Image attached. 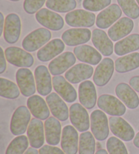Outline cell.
I'll use <instances>...</instances> for the list:
<instances>
[{
	"label": "cell",
	"instance_id": "1",
	"mask_svg": "<svg viewBox=\"0 0 139 154\" xmlns=\"http://www.w3.org/2000/svg\"><path fill=\"white\" fill-rule=\"evenodd\" d=\"M51 37L52 34L49 30L40 28L33 31L24 37L22 45L24 50L33 52L41 48L46 43L49 42Z\"/></svg>",
	"mask_w": 139,
	"mask_h": 154
},
{
	"label": "cell",
	"instance_id": "2",
	"mask_svg": "<svg viewBox=\"0 0 139 154\" xmlns=\"http://www.w3.org/2000/svg\"><path fill=\"white\" fill-rule=\"evenodd\" d=\"M90 126L93 135L98 141L107 139L109 134V127L107 117L104 112L96 109L92 112Z\"/></svg>",
	"mask_w": 139,
	"mask_h": 154
},
{
	"label": "cell",
	"instance_id": "3",
	"mask_svg": "<svg viewBox=\"0 0 139 154\" xmlns=\"http://www.w3.org/2000/svg\"><path fill=\"white\" fill-rule=\"evenodd\" d=\"M31 113L26 106H20L16 109L10 122V131L14 135L18 136L25 133L30 123Z\"/></svg>",
	"mask_w": 139,
	"mask_h": 154
},
{
	"label": "cell",
	"instance_id": "4",
	"mask_svg": "<svg viewBox=\"0 0 139 154\" xmlns=\"http://www.w3.org/2000/svg\"><path fill=\"white\" fill-rule=\"evenodd\" d=\"M5 58L10 64L21 68H29L34 63V58L26 50L18 47H9L5 51Z\"/></svg>",
	"mask_w": 139,
	"mask_h": 154
},
{
	"label": "cell",
	"instance_id": "5",
	"mask_svg": "<svg viewBox=\"0 0 139 154\" xmlns=\"http://www.w3.org/2000/svg\"><path fill=\"white\" fill-rule=\"evenodd\" d=\"M97 104L104 112L113 116H121L126 112V106L123 102L111 95H101L98 99Z\"/></svg>",
	"mask_w": 139,
	"mask_h": 154
},
{
	"label": "cell",
	"instance_id": "6",
	"mask_svg": "<svg viewBox=\"0 0 139 154\" xmlns=\"http://www.w3.org/2000/svg\"><path fill=\"white\" fill-rule=\"evenodd\" d=\"M109 124L111 131L119 139L124 141H130L134 138V129L124 118L112 116L109 118Z\"/></svg>",
	"mask_w": 139,
	"mask_h": 154
},
{
	"label": "cell",
	"instance_id": "7",
	"mask_svg": "<svg viewBox=\"0 0 139 154\" xmlns=\"http://www.w3.org/2000/svg\"><path fill=\"white\" fill-rule=\"evenodd\" d=\"M96 15L94 13L83 10H76L66 14L65 22L73 27H92L95 23Z\"/></svg>",
	"mask_w": 139,
	"mask_h": 154
},
{
	"label": "cell",
	"instance_id": "8",
	"mask_svg": "<svg viewBox=\"0 0 139 154\" xmlns=\"http://www.w3.org/2000/svg\"><path fill=\"white\" fill-rule=\"evenodd\" d=\"M35 18L43 26L54 31H58L64 26V20L58 14L47 8H43L36 13Z\"/></svg>",
	"mask_w": 139,
	"mask_h": 154
},
{
	"label": "cell",
	"instance_id": "9",
	"mask_svg": "<svg viewBox=\"0 0 139 154\" xmlns=\"http://www.w3.org/2000/svg\"><path fill=\"white\" fill-rule=\"evenodd\" d=\"M69 117L73 126L79 132H86L90 128V119L87 110L82 104L74 103L69 109Z\"/></svg>",
	"mask_w": 139,
	"mask_h": 154
},
{
	"label": "cell",
	"instance_id": "10",
	"mask_svg": "<svg viewBox=\"0 0 139 154\" xmlns=\"http://www.w3.org/2000/svg\"><path fill=\"white\" fill-rule=\"evenodd\" d=\"M21 32V18L16 14H10L5 20L4 37L9 44H14L19 39Z\"/></svg>",
	"mask_w": 139,
	"mask_h": 154
},
{
	"label": "cell",
	"instance_id": "11",
	"mask_svg": "<svg viewBox=\"0 0 139 154\" xmlns=\"http://www.w3.org/2000/svg\"><path fill=\"white\" fill-rule=\"evenodd\" d=\"M16 82L22 95L30 97L35 94L36 87L34 76L31 71L28 68H20L16 74Z\"/></svg>",
	"mask_w": 139,
	"mask_h": 154
},
{
	"label": "cell",
	"instance_id": "12",
	"mask_svg": "<svg viewBox=\"0 0 139 154\" xmlns=\"http://www.w3.org/2000/svg\"><path fill=\"white\" fill-rule=\"evenodd\" d=\"M52 85L58 95L66 102L73 103L77 100V94L74 87L63 76H54L52 78Z\"/></svg>",
	"mask_w": 139,
	"mask_h": 154
},
{
	"label": "cell",
	"instance_id": "13",
	"mask_svg": "<svg viewBox=\"0 0 139 154\" xmlns=\"http://www.w3.org/2000/svg\"><path fill=\"white\" fill-rule=\"evenodd\" d=\"M114 72V62L109 57L104 58L99 63L94 73L93 81L97 86H105L111 79Z\"/></svg>",
	"mask_w": 139,
	"mask_h": 154
},
{
	"label": "cell",
	"instance_id": "14",
	"mask_svg": "<svg viewBox=\"0 0 139 154\" xmlns=\"http://www.w3.org/2000/svg\"><path fill=\"white\" fill-rule=\"evenodd\" d=\"M76 62V56L70 51H66L50 62L49 71L54 76L60 75L73 66Z\"/></svg>",
	"mask_w": 139,
	"mask_h": 154
},
{
	"label": "cell",
	"instance_id": "15",
	"mask_svg": "<svg viewBox=\"0 0 139 154\" xmlns=\"http://www.w3.org/2000/svg\"><path fill=\"white\" fill-rule=\"evenodd\" d=\"M78 133L71 125H66L63 129L61 136V148L66 154H76L78 151Z\"/></svg>",
	"mask_w": 139,
	"mask_h": 154
},
{
	"label": "cell",
	"instance_id": "16",
	"mask_svg": "<svg viewBox=\"0 0 139 154\" xmlns=\"http://www.w3.org/2000/svg\"><path fill=\"white\" fill-rule=\"evenodd\" d=\"M122 14V10L118 4H112L100 12L96 17V24L101 29H108L118 20Z\"/></svg>",
	"mask_w": 139,
	"mask_h": 154
},
{
	"label": "cell",
	"instance_id": "17",
	"mask_svg": "<svg viewBox=\"0 0 139 154\" xmlns=\"http://www.w3.org/2000/svg\"><path fill=\"white\" fill-rule=\"evenodd\" d=\"M92 32L86 28H75L66 30L62 35L63 42L68 46H77L90 41Z\"/></svg>",
	"mask_w": 139,
	"mask_h": 154
},
{
	"label": "cell",
	"instance_id": "18",
	"mask_svg": "<svg viewBox=\"0 0 139 154\" xmlns=\"http://www.w3.org/2000/svg\"><path fill=\"white\" fill-rule=\"evenodd\" d=\"M34 75L39 94L42 96L50 94L52 89V80L48 68L43 65L38 66L35 68Z\"/></svg>",
	"mask_w": 139,
	"mask_h": 154
},
{
	"label": "cell",
	"instance_id": "19",
	"mask_svg": "<svg viewBox=\"0 0 139 154\" xmlns=\"http://www.w3.org/2000/svg\"><path fill=\"white\" fill-rule=\"evenodd\" d=\"M44 133L43 122L37 118H33L27 129V137L31 146L35 149L42 147L46 138Z\"/></svg>",
	"mask_w": 139,
	"mask_h": 154
},
{
	"label": "cell",
	"instance_id": "20",
	"mask_svg": "<svg viewBox=\"0 0 139 154\" xmlns=\"http://www.w3.org/2000/svg\"><path fill=\"white\" fill-rule=\"evenodd\" d=\"M79 100L82 105L86 109H92L95 106L97 100L96 91L93 82L85 81L79 85Z\"/></svg>",
	"mask_w": 139,
	"mask_h": 154
},
{
	"label": "cell",
	"instance_id": "21",
	"mask_svg": "<svg viewBox=\"0 0 139 154\" xmlns=\"http://www.w3.org/2000/svg\"><path fill=\"white\" fill-rule=\"evenodd\" d=\"M115 93L127 108L134 109L138 107V96L130 85L124 82L118 84L115 88Z\"/></svg>",
	"mask_w": 139,
	"mask_h": 154
},
{
	"label": "cell",
	"instance_id": "22",
	"mask_svg": "<svg viewBox=\"0 0 139 154\" xmlns=\"http://www.w3.org/2000/svg\"><path fill=\"white\" fill-rule=\"evenodd\" d=\"M46 102L51 113L60 121H65L69 118V109L65 101L55 93H52L46 97Z\"/></svg>",
	"mask_w": 139,
	"mask_h": 154
},
{
	"label": "cell",
	"instance_id": "23",
	"mask_svg": "<svg viewBox=\"0 0 139 154\" xmlns=\"http://www.w3.org/2000/svg\"><path fill=\"white\" fill-rule=\"evenodd\" d=\"M65 48V45L63 41L60 38H54L49 41V43L37 51V57L41 62H48L62 53Z\"/></svg>",
	"mask_w": 139,
	"mask_h": 154
},
{
	"label": "cell",
	"instance_id": "24",
	"mask_svg": "<svg viewBox=\"0 0 139 154\" xmlns=\"http://www.w3.org/2000/svg\"><path fill=\"white\" fill-rule=\"evenodd\" d=\"M94 68L90 65L78 64L71 68L65 73V79L72 84H77L92 77Z\"/></svg>",
	"mask_w": 139,
	"mask_h": 154
},
{
	"label": "cell",
	"instance_id": "25",
	"mask_svg": "<svg viewBox=\"0 0 139 154\" xmlns=\"http://www.w3.org/2000/svg\"><path fill=\"white\" fill-rule=\"evenodd\" d=\"M134 28V23L131 18L123 17L113 24L108 31V35L113 41H119L126 37Z\"/></svg>",
	"mask_w": 139,
	"mask_h": 154
},
{
	"label": "cell",
	"instance_id": "26",
	"mask_svg": "<svg viewBox=\"0 0 139 154\" xmlns=\"http://www.w3.org/2000/svg\"><path fill=\"white\" fill-rule=\"evenodd\" d=\"M73 52L80 62L91 65H97L102 60L101 54L95 48L88 45L77 46L74 48Z\"/></svg>",
	"mask_w": 139,
	"mask_h": 154
},
{
	"label": "cell",
	"instance_id": "27",
	"mask_svg": "<svg viewBox=\"0 0 139 154\" xmlns=\"http://www.w3.org/2000/svg\"><path fill=\"white\" fill-rule=\"evenodd\" d=\"M45 100L40 96L35 95L28 99L27 101V108L33 116L40 120H47L50 116L48 106Z\"/></svg>",
	"mask_w": 139,
	"mask_h": 154
},
{
	"label": "cell",
	"instance_id": "28",
	"mask_svg": "<svg viewBox=\"0 0 139 154\" xmlns=\"http://www.w3.org/2000/svg\"><path fill=\"white\" fill-rule=\"evenodd\" d=\"M92 41L94 47L105 56H110L113 53V44L109 37L102 30L96 29L92 31Z\"/></svg>",
	"mask_w": 139,
	"mask_h": 154
},
{
	"label": "cell",
	"instance_id": "29",
	"mask_svg": "<svg viewBox=\"0 0 139 154\" xmlns=\"http://www.w3.org/2000/svg\"><path fill=\"white\" fill-rule=\"evenodd\" d=\"M44 130L47 143L57 145L61 136V125L59 120L55 117H49L44 123Z\"/></svg>",
	"mask_w": 139,
	"mask_h": 154
},
{
	"label": "cell",
	"instance_id": "30",
	"mask_svg": "<svg viewBox=\"0 0 139 154\" xmlns=\"http://www.w3.org/2000/svg\"><path fill=\"white\" fill-rule=\"evenodd\" d=\"M139 49V35L132 34L125 37L123 39L117 42L114 47V51L116 55L119 56L125 55L131 52L137 51Z\"/></svg>",
	"mask_w": 139,
	"mask_h": 154
},
{
	"label": "cell",
	"instance_id": "31",
	"mask_svg": "<svg viewBox=\"0 0 139 154\" xmlns=\"http://www.w3.org/2000/svg\"><path fill=\"white\" fill-rule=\"evenodd\" d=\"M139 68V53L130 54L119 57L115 62V68L119 73H126Z\"/></svg>",
	"mask_w": 139,
	"mask_h": 154
},
{
	"label": "cell",
	"instance_id": "32",
	"mask_svg": "<svg viewBox=\"0 0 139 154\" xmlns=\"http://www.w3.org/2000/svg\"><path fill=\"white\" fill-rule=\"evenodd\" d=\"M18 86L10 80L0 78V95L1 97L15 100L20 95Z\"/></svg>",
	"mask_w": 139,
	"mask_h": 154
},
{
	"label": "cell",
	"instance_id": "33",
	"mask_svg": "<svg viewBox=\"0 0 139 154\" xmlns=\"http://www.w3.org/2000/svg\"><path fill=\"white\" fill-rule=\"evenodd\" d=\"M95 137L90 132L82 133L79 138V154H94L95 152Z\"/></svg>",
	"mask_w": 139,
	"mask_h": 154
},
{
	"label": "cell",
	"instance_id": "34",
	"mask_svg": "<svg viewBox=\"0 0 139 154\" xmlns=\"http://www.w3.org/2000/svg\"><path fill=\"white\" fill-rule=\"evenodd\" d=\"M46 7L54 12L65 13L71 12L77 6L76 0H47Z\"/></svg>",
	"mask_w": 139,
	"mask_h": 154
},
{
	"label": "cell",
	"instance_id": "35",
	"mask_svg": "<svg viewBox=\"0 0 139 154\" xmlns=\"http://www.w3.org/2000/svg\"><path fill=\"white\" fill-rule=\"evenodd\" d=\"M29 139L20 135L14 139L7 147L5 154H23L29 147Z\"/></svg>",
	"mask_w": 139,
	"mask_h": 154
},
{
	"label": "cell",
	"instance_id": "36",
	"mask_svg": "<svg viewBox=\"0 0 139 154\" xmlns=\"http://www.w3.org/2000/svg\"><path fill=\"white\" fill-rule=\"evenodd\" d=\"M121 10L131 19L139 17V6L135 0H117Z\"/></svg>",
	"mask_w": 139,
	"mask_h": 154
},
{
	"label": "cell",
	"instance_id": "37",
	"mask_svg": "<svg viewBox=\"0 0 139 154\" xmlns=\"http://www.w3.org/2000/svg\"><path fill=\"white\" fill-rule=\"evenodd\" d=\"M107 149L109 154H128L124 143L115 137H111L107 140Z\"/></svg>",
	"mask_w": 139,
	"mask_h": 154
},
{
	"label": "cell",
	"instance_id": "38",
	"mask_svg": "<svg viewBox=\"0 0 139 154\" xmlns=\"http://www.w3.org/2000/svg\"><path fill=\"white\" fill-rule=\"evenodd\" d=\"M111 0H83V7L90 12H99L111 4Z\"/></svg>",
	"mask_w": 139,
	"mask_h": 154
},
{
	"label": "cell",
	"instance_id": "39",
	"mask_svg": "<svg viewBox=\"0 0 139 154\" xmlns=\"http://www.w3.org/2000/svg\"><path fill=\"white\" fill-rule=\"evenodd\" d=\"M46 0H24L23 8L29 14H33L37 12L42 8Z\"/></svg>",
	"mask_w": 139,
	"mask_h": 154
},
{
	"label": "cell",
	"instance_id": "40",
	"mask_svg": "<svg viewBox=\"0 0 139 154\" xmlns=\"http://www.w3.org/2000/svg\"><path fill=\"white\" fill-rule=\"evenodd\" d=\"M40 154H66L63 152V150H61L58 147L51 146L49 145H44L39 150Z\"/></svg>",
	"mask_w": 139,
	"mask_h": 154
},
{
	"label": "cell",
	"instance_id": "41",
	"mask_svg": "<svg viewBox=\"0 0 139 154\" xmlns=\"http://www.w3.org/2000/svg\"><path fill=\"white\" fill-rule=\"evenodd\" d=\"M5 53L3 49L0 48V74H3L6 70V61Z\"/></svg>",
	"mask_w": 139,
	"mask_h": 154
},
{
	"label": "cell",
	"instance_id": "42",
	"mask_svg": "<svg viewBox=\"0 0 139 154\" xmlns=\"http://www.w3.org/2000/svg\"><path fill=\"white\" fill-rule=\"evenodd\" d=\"M129 82L132 89L139 93V76H133L130 79Z\"/></svg>",
	"mask_w": 139,
	"mask_h": 154
},
{
	"label": "cell",
	"instance_id": "43",
	"mask_svg": "<svg viewBox=\"0 0 139 154\" xmlns=\"http://www.w3.org/2000/svg\"><path fill=\"white\" fill-rule=\"evenodd\" d=\"M5 25V20L4 15L2 12H0V37L2 36V32H4Z\"/></svg>",
	"mask_w": 139,
	"mask_h": 154
},
{
	"label": "cell",
	"instance_id": "44",
	"mask_svg": "<svg viewBox=\"0 0 139 154\" xmlns=\"http://www.w3.org/2000/svg\"><path fill=\"white\" fill-rule=\"evenodd\" d=\"M24 154H40V153H38V151L37 149H35V148L30 147V148H28L27 150Z\"/></svg>",
	"mask_w": 139,
	"mask_h": 154
},
{
	"label": "cell",
	"instance_id": "45",
	"mask_svg": "<svg viewBox=\"0 0 139 154\" xmlns=\"http://www.w3.org/2000/svg\"><path fill=\"white\" fill-rule=\"evenodd\" d=\"M134 146L137 148H139V132L136 134V137L134 138V141H133Z\"/></svg>",
	"mask_w": 139,
	"mask_h": 154
},
{
	"label": "cell",
	"instance_id": "46",
	"mask_svg": "<svg viewBox=\"0 0 139 154\" xmlns=\"http://www.w3.org/2000/svg\"><path fill=\"white\" fill-rule=\"evenodd\" d=\"M95 154H109L106 150L104 149H101L98 150Z\"/></svg>",
	"mask_w": 139,
	"mask_h": 154
},
{
	"label": "cell",
	"instance_id": "47",
	"mask_svg": "<svg viewBox=\"0 0 139 154\" xmlns=\"http://www.w3.org/2000/svg\"><path fill=\"white\" fill-rule=\"evenodd\" d=\"M96 147H97V149H101V143H97Z\"/></svg>",
	"mask_w": 139,
	"mask_h": 154
},
{
	"label": "cell",
	"instance_id": "48",
	"mask_svg": "<svg viewBox=\"0 0 139 154\" xmlns=\"http://www.w3.org/2000/svg\"><path fill=\"white\" fill-rule=\"evenodd\" d=\"M10 1H12V2H18V1H20V0H10Z\"/></svg>",
	"mask_w": 139,
	"mask_h": 154
},
{
	"label": "cell",
	"instance_id": "49",
	"mask_svg": "<svg viewBox=\"0 0 139 154\" xmlns=\"http://www.w3.org/2000/svg\"><path fill=\"white\" fill-rule=\"evenodd\" d=\"M136 1H137V4H138V5H139V0H136Z\"/></svg>",
	"mask_w": 139,
	"mask_h": 154
}]
</instances>
